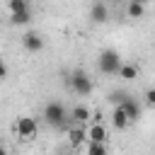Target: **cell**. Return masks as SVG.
Wrapping results in <instances>:
<instances>
[{"instance_id":"obj_1","label":"cell","mask_w":155,"mask_h":155,"mask_svg":"<svg viewBox=\"0 0 155 155\" xmlns=\"http://www.w3.org/2000/svg\"><path fill=\"white\" fill-rule=\"evenodd\" d=\"M44 121H46V126L53 128V131H68V128L73 126L65 104L58 102V99H53V102H48V104L44 107Z\"/></svg>"},{"instance_id":"obj_2","label":"cell","mask_w":155,"mask_h":155,"mask_svg":"<svg viewBox=\"0 0 155 155\" xmlns=\"http://www.w3.org/2000/svg\"><path fill=\"white\" fill-rule=\"evenodd\" d=\"M121 63L124 61H121V56H119L116 48H104L97 56V68H99L102 75H116L119 68H121Z\"/></svg>"},{"instance_id":"obj_3","label":"cell","mask_w":155,"mask_h":155,"mask_svg":"<svg viewBox=\"0 0 155 155\" xmlns=\"http://www.w3.org/2000/svg\"><path fill=\"white\" fill-rule=\"evenodd\" d=\"M68 85L78 97H87L92 92V78L85 70H73V75L68 78Z\"/></svg>"},{"instance_id":"obj_4","label":"cell","mask_w":155,"mask_h":155,"mask_svg":"<svg viewBox=\"0 0 155 155\" xmlns=\"http://www.w3.org/2000/svg\"><path fill=\"white\" fill-rule=\"evenodd\" d=\"M15 131H17L22 138H34L36 131H39V126H36V121H34L31 116H17V121H15Z\"/></svg>"},{"instance_id":"obj_5","label":"cell","mask_w":155,"mask_h":155,"mask_svg":"<svg viewBox=\"0 0 155 155\" xmlns=\"http://www.w3.org/2000/svg\"><path fill=\"white\" fill-rule=\"evenodd\" d=\"M68 143H70L73 148H80L82 143H87V128H85L82 124H73V126L68 128Z\"/></svg>"},{"instance_id":"obj_6","label":"cell","mask_w":155,"mask_h":155,"mask_svg":"<svg viewBox=\"0 0 155 155\" xmlns=\"http://www.w3.org/2000/svg\"><path fill=\"white\" fill-rule=\"evenodd\" d=\"M22 46H24L29 53H39V51L44 48V39H41L39 31H27V34L22 36Z\"/></svg>"},{"instance_id":"obj_7","label":"cell","mask_w":155,"mask_h":155,"mask_svg":"<svg viewBox=\"0 0 155 155\" xmlns=\"http://www.w3.org/2000/svg\"><path fill=\"white\" fill-rule=\"evenodd\" d=\"M121 109L126 111V116H128V121H138L140 119V114H143V107H140V102H136V97H126L124 102H121Z\"/></svg>"},{"instance_id":"obj_8","label":"cell","mask_w":155,"mask_h":155,"mask_svg":"<svg viewBox=\"0 0 155 155\" xmlns=\"http://www.w3.org/2000/svg\"><path fill=\"white\" fill-rule=\"evenodd\" d=\"M90 19H92V22H97V24H104V22L109 19V7H107V2L94 0V2H92V7H90Z\"/></svg>"},{"instance_id":"obj_9","label":"cell","mask_w":155,"mask_h":155,"mask_svg":"<svg viewBox=\"0 0 155 155\" xmlns=\"http://www.w3.org/2000/svg\"><path fill=\"white\" fill-rule=\"evenodd\" d=\"M68 114H70V121H73V124H85V121L92 119V111H90V107H85V104H75Z\"/></svg>"},{"instance_id":"obj_10","label":"cell","mask_w":155,"mask_h":155,"mask_svg":"<svg viewBox=\"0 0 155 155\" xmlns=\"http://www.w3.org/2000/svg\"><path fill=\"white\" fill-rule=\"evenodd\" d=\"M107 128L104 124H92L87 126V140H94V143H107Z\"/></svg>"},{"instance_id":"obj_11","label":"cell","mask_w":155,"mask_h":155,"mask_svg":"<svg viewBox=\"0 0 155 155\" xmlns=\"http://www.w3.org/2000/svg\"><path fill=\"white\" fill-rule=\"evenodd\" d=\"M111 124H114V128L116 131H124L131 121H128V116H126V111L121 109V104H116L114 107V111H111Z\"/></svg>"},{"instance_id":"obj_12","label":"cell","mask_w":155,"mask_h":155,"mask_svg":"<svg viewBox=\"0 0 155 155\" xmlns=\"http://www.w3.org/2000/svg\"><path fill=\"white\" fill-rule=\"evenodd\" d=\"M143 15H145V5H140L136 0H128L126 2V17L128 19H140Z\"/></svg>"},{"instance_id":"obj_13","label":"cell","mask_w":155,"mask_h":155,"mask_svg":"<svg viewBox=\"0 0 155 155\" xmlns=\"http://www.w3.org/2000/svg\"><path fill=\"white\" fill-rule=\"evenodd\" d=\"M116 78H121V80H136V78H138V65H133V63H121Z\"/></svg>"},{"instance_id":"obj_14","label":"cell","mask_w":155,"mask_h":155,"mask_svg":"<svg viewBox=\"0 0 155 155\" xmlns=\"http://www.w3.org/2000/svg\"><path fill=\"white\" fill-rule=\"evenodd\" d=\"M10 22H12L15 27H24V24H29V22H31V10H22V12L10 15Z\"/></svg>"},{"instance_id":"obj_15","label":"cell","mask_w":155,"mask_h":155,"mask_svg":"<svg viewBox=\"0 0 155 155\" xmlns=\"http://www.w3.org/2000/svg\"><path fill=\"white\" fill-rule=\"evenodd\" d=\"M85 155H107V145H104V143H94V140H87Z\"/></svg>"},{"instance_id":"obj_16","label":"cell","mask_w":155,"mask_h":155,"mask_svg":"<svg viewBox=\"0 0 155 155\" xmlns=\"http://www.w3.org/2000/svg\"><path fill=\"white\" fill-rule=\"evenodd\" d=\"M7 10H10V15L22 12V10H29V0H7Z\"/></svg>"},{"instance_id":"obj_17","label":"cell","mask_w":155,"mask_h":155,"mask_svg":"<svg viewBox=\"0 0 155 155\" xmlns=\"http://www.w3.org/2000/svg\"><path fill=\"white\" fill-rule=\"evenodd\" d=\"M126 97H128V94H126L124 90H116V92H111V94H109V102H111V104L116 107V104H121V102H124Z\"/></svg>"},{"instance_id":"obj_18","label":"cell","mask_w":155,"mask_h":155,"mask_svg":"<svg viewBox=\"0 0 155 155\" xmlns=\"http://www.w3.org/2000/svg\"><path fill=\"white\" fill-rule=\"evenodd\" d=\"M143 99H145V104H148V107H155V87H148V90H145V94H143Z\"/></svg>"},{"instance_id":"obj_19","label":"cell","mask_w":155,"mask_h":155,"mask_svg":"<svg viewBox=\"0 0 155 155\" xmlns=\"http://www.w3.org/2000/svg\"><path fill=\"white\" fill-rule=\"evenodd\" d=\"M5 78H7V65L0 61V80H5Z\"/></svg>"},{"instance_id":"obj_20","label":"cell","mask_w":155,"mask_h":155,"mask_svg":"<svg viewBox=\"0 0 155 155\" xmlns=\"http://www.w3.org/2000/svg\"><path fill=\"white\" fill-rule=\"evenodd\" d=\"M0 155H7V148H5L2 143H0Z\"/></svg>"},{"instance_id":"obj_21","label":"cell","mask_w":155,"mask_h":155,"mask_svg":"<svg viewBox=\"0 0 155 155\" xmlns=\"http://www.w3.org/2000/svg\"><path fill=\"white\" fill-rule=\"evenodd\" d=\"M136 2H140V5H148V2H150V0H136Z\"/></svg>"}]
</instances>
